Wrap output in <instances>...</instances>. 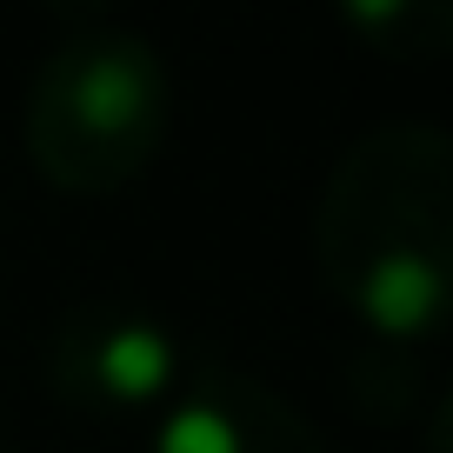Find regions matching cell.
<instances>
[{"label":"cell","mask_w":453,"mask_h":453,"mask_svg":"<svg viewBox=\"0 0 453 453\" xmlns=\"http://www.w3.org/2000/svg\"><path fill=\"white\" fill-rule=\"evenodd\" d=\"M313 260L340 307L380 340H434L453 300V141L380 120L340 147L313 207Z\"/></svg>","instance_id":"6da1fadb"},{"label":"cell","mask_w":453,"mask_h":453,"mask_svg":"<svg viewBox=\"0 0 453 453\" xmlns=\"http://www.w3.org/2000/svg\"><path fill=\"white\" fill-rule=\"evenodd\" d=\"M347 20H387V27L400 34V54H426V47L447 34V14L426 7V0H400V14L387 0H367V7H347Z\"/></svg>","instance_id":"5b68a950"},{"label":"cell","mask_w":453,"mask_h":453,"mask_svg":"<svg viewBox=\"0 0 453 453\" xmlns=\"http://www.w3.org/2000/svg\"><path fill=\"white\" fill-rule=\"evenodd\" d=\"M187 380V347L167 320L120 300L73 307L47 340V387L94 420H154Z\"/></svg>","instance_id":"3957f363"},{"label":"cell","mask_w":453,"mask_h":453,"mask_svg":"<svg viewBox=\"0 0 453 453\" xmlns=\"http://www.w3.org/2000/svg\"><path fill=\"white\" fill-rule=\"evenodd\" d=\"M173 134V73L154 41L81 27L41 54L20 107L27 167L54 194L113 200L160 160Z\"/></svg>","instance_id":"7a4b0ae2"},{"label":"cell","mask_w":453,"mask_h":453,"mask_svg":"<svg viewBox=\"0 0 453 453\" xmlns=\"http://www.w3.org/2000/svg\"><path fill=\"white\" fill-rule=\"evenodd\" d=\"M154 453H326V434L234 367H187L180 394L154 413Z\"/></svg>","instance_id":"277c9868"}]
</instances>
